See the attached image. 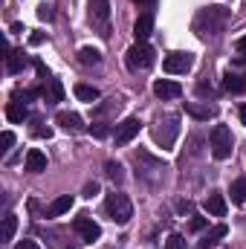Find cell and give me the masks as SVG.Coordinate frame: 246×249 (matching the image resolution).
Instances as JSON below:
<instances>
[{
	"label": "cell",
	"mask_w": 246,
	"mask_h": 249,
	"mask_svg": "<svg viewBox=\"0 0 246 249\" xmlns=\"http://www.w3.org/2000/svg\"><path fill=\"white\" fill-rule=\"evenodd\" d=\"M105 174H107V177H110L116 186H119V183L124 180V168L119 165V162H116V160H107V162H105Z\"/></svg>",
	"instance_id": "603a6c76"
},
{
	"label": "cell",
	"mask_w": 246,
	"mask_h": 249,
	"mask_svg": "<svg viewBox=\"0 0 246 249\" xmlns=\"http://www.w3.org/2000/svg\"><path fill=\"white\" fill-rule=\"evenodd\" d=\"M185 113L194 116V119H211L217 110L211 105H197V102H185Z\"/></svg>",
	"instance_id": "ac0fdd59"
},
{
	"label": "cell",
	"mask_w": 246,
	"mask_h": 249,
	"mask_svg": "<svg viewBox=\"0 0 246 249\" xmlns=\"http://www.w3.org/2000/svg\"><path fill=\"white\" fill-rule=\"evenodd\" d=\"M90 6V20L96 26H105L110 20V0H87Z\"/></svg>",
	"instance_id": "30bf717a"
},
{
	"label": "cell",
	"mask_w": 246,
	"mask_h": 249,
	"mask_svg": "<svg viewBox=\"0 0 246 249\" xmlns=\"http://www.w3.org/2000/svg\"><path fill=\"white\" fill-rule=\"evenodd\" d=\"M191 67H194V55H191V53H171V55H165V61H162V70L171 72V75L188 72Z\"/></svg>",
	"instance_id": "52a82bcc"
},
{
	"label": "cell",
	"mask_w": 246,
	"mask_h": 249,
	"mask_svg": "<svg viewBox=\"0 0 246 249\" xmlns=\"http://www.w3.org/2000/svg\"><path fill=\"white\" fill-rule=\"evenodd\" d=\"M119 107H122V102H110V105H96L93 116H105V113H110V110H119Z\"/></svg>",
	"instance_id": "4316f807"
},
{
	"label": "cell",
	"mask_w": 246,
	"mask_h": 249,
	"mask_svg": "<svg viewBox=\"0 0 246 249\" xmlns=\"http://www.w3.org/2000/svg\"><path fill=\"white\" fill-rule=\"evenodd\" d=\"M180 93H183V87H180L177 81H171V78H159V81H154V96L162 99V102L180 99Z\"/></svg>",
	"instance_id": "9c48e42d"
},
{
	"label": "cell",
	"mask_w": 246,
	"mask_h": 249,
	"mask_svg": "<svg viewBox=\"0 0 246 249\" xmlns=\"http://www.w3.org/2000/svg\"><path fill=\"white\" fill-rule=\"evenodd\" d=\"M206 212L211 214V217H226V212H229V206H226V197L220 194V191H211L209 197H206Z\"/></svg>",
	"instance_id": "7c38bea8"
},
{
	"label": "cell",
	"mask_w": 246,
	"mask_h": 249,
	"mask_svg": "<svg viewBox=\"0 0 246 249\" xmlns=\"http://www.w3.org/2000/svg\"><path fill=\"white\" fill-rule=\"evenodd\" d=\"M151 64H154V47L148 41H136L127 50V67L130 70H148Z\"/></svg>",
	"instance_id": "5b68a950"
},
{
	"label": "cell",
	"mask_w": 246,
	"mask_h": 249,
	"mask_svg": "<svg viewBox=\"0 0 246 249\" xmlns=\"http://www.w3.org/2000/svg\"><path fill=\"white\" fill-rule=\"evenodd\" d=\"M72 194H61V197H55L53 203H50V209H47V214L50 217H61V214H67L70 209H72Z\"/></svg>",
	"instance_id": "2e32d148"
},
{
	"label": "cell",
	"mask_w": 246,
	"mask_h": 249,
	"mask_svg": "<svg viewBox=\"0 0 246 249\" xmlns=\"http://www.w3.org/2000/svg\"><path fill=\"white\" fill-rule=\"evenodd\" d=\"M154 139H157V145H162V148H171L174 145V139H177V133H180V116H165V119H159V122L154 124Z\"/></svg>",
	"instance_id": "277c9868"
},
{
	"label": "cell",
	"mask_w": 246,
	"mask_h": 249,
	"mask_svg": "<svg viewBox=\"0 0 246 249\" xmlns=\"http://www.w3.org/2000/svg\"><path fill=\"white\" fill-rule=\"evenodd\" d=\"M75 96L81 99V102H99L102 99V93H99V87H93V84H75Z\"/></svg>",
	"instance_id": "ffe728a7"
},
{
	"label": "cell",
	"mask_w": 246,
	"mask_h": 249,
	"mask_svg": "<svg viewBox=\"0 0 246 249\" xmlns=\"http://www.w3.org/2000/svg\"><path fill=\"white\" fill-rule=\"evenodd\" d=\"M35 70H38V75H41V78H44V81H50V78H53V75H50V70H47V64L41 61V58H38V61H35Z\"/></svg>",
	"instance_id": "d6a6232c"
},
{
	"label": "cell",
	"mask_w": 246,
	"mask_h": 249,
	"mask_svg": "<svg viewBox=\"0 0 246 249\" xmlns=\"http://www.w3.org/2000/svg\"><path fill=\"white\" fill-rule=\"evenodd\" d=\"M229 194H232V203L235 206H244L246 203V177H238L232 183V188H229Z\"/></svg>",
	"instance_id": "7402d4cb"
},
{
	"label": "cell",
	"mask_w": 246,
	"mask_h": 249,
	"mask_svg": "<svg viewBox=\"0 0 246 249\" xmlns=\"http://www.w3.org/2000/svg\"><path fill=\"white\" fill-rule=\"evenodd\" d=\"M72 229L78 232V238H81L84 244H96V241L102 238V226H99L93 217H87V214L75 217V220H72Z\"/></svg>",
	"instance_id": "8992f818"
},
{
	"label": "cell",
	"mask_w": 246,
	"mask_h": 249,
	"mask_svg": "<svg viewBox=\"0 0 246 249\" xmlns=\"http://www.w3.org/2000/svg\"><path fill=\"white\" fill-rule=\"evenodd\" d=\"M241 122L246 124V105H244V107H241Z\"/></svg>",
	"instance_id": "ab89813d"
},
{
	"label": "cell",
	"mask_w": 246,
	"mask_h": 249,
	"mask_svg": "<svg viewBox=\"0 0 246 249\" xmlns=\"http://www.w3.org/2000/svg\"><path fill=\"white\" fill-rule=\"evenodd\" d=\"M139 130H142V122H139L136 116H127V119H124L122 124H116V133H113V142H116V145L122 148V145H127V142H130V139H133V136H136Z\"/></svg>",
	"instance_id": "ba28073f"
},
{
	"label": "cell",
	"mask_w": 246,
	"mask_h": 249,
	"mask_svg": "<svg viewBox=\"0 0 246 249\" xmlns=\"http://www.w3.org/2000/svg\"><path fill=\"white\" fill-rule=\"evenodd\" d=\"M235 50H238V61H241V64H246V35H244V38H238Z\"/></svg>",
	"instance_id": "f546056e"
},
{
	"label": "cell",
	"mask_w": 246,
	"mask_h": 249,
	"mask_svg": "<svg viewBox=\"0 0 246 249\" xmlns=\"http://www.w3.org/2000/svg\"><path fill=\"white\" fill-rule=\"evenodd\" d=\"M15 232H18V217L6 214L3 217V241H15Z\"/></svg>",
	"instance_id": "cb8c5ba5"
},
{
	"label": "cell",
	"mask_w": 246,
	"mask_h": 249,
	"mask_svg": "<svg viewBox=\"0 0 246 249\" xmlns=\"http://www.w3.org/2000/svg\"><path fill=\"white\" fill-rule=\"evenodd\" d=\"M133 3H145V0H133Z\"/></svg>",
	"instance_id": "60d3db41"
},
{
	"label": "cell",
	"mask_w": 246,
	"mask_h": 249,
	"mask_svg": "<svg viewBox=\"0 0 246 249\" xmlns=\"http://www.w3.org/2000/svg\"><path fill=\"white\" fill-rule=\"evenodd\" d=\"M226 235H229V226H226V223H217V226H211V229L203 235V241H200V249L217 247V241H220V238H226Z\"/></svg>",
	"instance_id": "9a60e30c"
},
{
	"label": "cell",
	"mask_w": 246,
	"mask_h": 249,
	"mask_svg": "<svg viewBox=\"0 0 246 249\" xmlns=\"http://www.w3.org/2000/svg\"><path fill=\"white\" fill-rule=\"evenodd\" d=\"M0 145H3V148H0V151H3V154H6V151H9V148H12V145H15V133H12V130H3V136H0Z\"/></svg>",
	"instance_id": "f1b7e54d"
},
{
	"label": "cell",
	"mask_w": 246,
	"mask_h": 249,
	"mask_svg": "<svg viewBox=\"0 0 246 249\" xmlns=\"http://www.w3.org/2000/svg\"><path fill=\"white\" fill-rule=\"evenodd\" d=\"M78 61L84 64V67H99V64H102V53H99V50H93V47H81Z\"/></svg>",
	"instance_id": "44dd1931"
},
{
	"label": "cell",
	"mask_w": 246,
	"mask_h": 249,
	"mask_svg": "<svg viewBox=\"0 0 246 249\" xmlns=\"http://www.w3.org/2000/svg\"><path fill=\"white\" fill-rule=\"evenodd\" d=\"M23 165H26V171H29V174H41V171H47V154H44V151H38V148H29V151H26Z\"/></svg>",
	"instance_id": "8fae6325"
},
{
	"label": "cell",
	"mask_w": 246,
	"mask_h": 249,
	"mask_svg": "<svg viewBox=\"0 0 246 249\" xmlns=\"http://www.w3.org/2000/svg\"><path fill=\"white\" fill-rule=\"evenodd\" d=\"M209 148H211V157L214 160H229L232 157V148H235V136L226 124H214L211 133H209Z\"/></svg>",
	"instance_id": "7a4b0ae2"
},
{
	"label": "cell",
	"mask_w": 246,
	"mask_h": 249,
	"mask_svg": "<svg viewBox=\"0 0 246 249\" xmlns=\"http://www.w3.org/2000/svg\"><path fill=\"white\" fill-rule=\"evenodd\" d=\"M105 212H107V217H110L113 223L127 226L130 217H133V203H130V197L122 194V191H110V194L105 197Z\"/></svg>",
	"instance_id": "6da1fadb"
},
{
	"label": "cell",
	"mask_w": 246,
	"mask_h": 249,
	"mask_svg": "<svg viewBox=\"0 0 246 249\" xmlns=\"http://www.w3.org/2000/svg\"><path fill=\"white\" fill-rule=\"evenodd\" d=\"M55 122L61 124L67 133H81V130H84V119H81L78 113H72V110H61V113L55 116Z\"/></svg>",
	"instance_id": "4fadbf2b"
},
{
	"label": "cell",
	"mask_w": 246,
	"mask_h": 249,
	"mask_svg": "<svg viewBox=\"0 0 246 249\" xmlns=\"http://www.w3.org/2000/svg\"><path fill=\"white\" fill-rule=\"evenodd\" d=\"M90 133H93L96 139H105V136H110V124H105V122H93V124H90Z\"/></svg>",
	"instance_id": "484cf974"
},
{
	"label": "cell",
	"mask_w": 246,
	"mask_h": 249,
	"mask_svg": "<svg viewBox=\"0 0 246 249\" xmlns=\"http://www.w3.org/2000/svg\"><path fill=\"white\" fill-rule=\"evenodd\" d=\"M15 249H41V247H38L35 241H18V244H15Z\"/></svg>",
	"instance_id": "e575fe53"
},
{
	"label": "cell",
	"mask_w": 246,
	"mask_h": 249,
	"mask_svg": "<svg viewBox=\"0 0 246 249\" xmlns=\"http://www.w3.org/2000/svg\"><path fill=\"white\" fill-rule=\"evenodd\" d=\"M223 20H226V12L220 9V6H209V9H203L200 15H197V20H194V29L200 32V35H214L220 26H223Z\"/></svg>",
	"instance_id": "3957f363"
},
{
	"label": "cell",
	"mask_w": 246,
	"mask_h": 249,
	"mask_svg": "<svg viewBox=\"0 0 246 249\" xmlns=\"http://www.w3.org/2000/svg\"><path fill=\"white\" fill-rule=\"evenodd\" d=\"M38 18H41V20H53V6H50V3H41V6H38Z\"/></svg>",
	"instance_id": "4dcf8cb0"
},
{
	"label": "cell",
	"mask_w": 246,
	"mask_h": 249,
	"mask_svg": "<svg viewBox=\"0 0 246 249\" xmlns=\"http://www.w3.org/2000/svg\"><path fill=\"white\" fill-rule=\"evenodd\" d=\"M44 96H47V102H64L61 78H50V81H47V87H44Z\"/></svg>",
	"instance_id": "d6986e66"
},
{
	"label": "cell",
	"mask_w": 246,
	"mask_h": 249,
	"mask_svg": "<svg viewBox=\"0 0 246 249\" xmlns=\"http://www.w3.org/2000/svg\"><path fill=\"white\" fill-rule=\"evenodd\" d=\"M35 136H47V139H50L53 130H50V127H35Z\"/></svg>",
	"instance_id": "74e56055"
},
{
	"label": "cell",
	"mask_w": 246,
	"mask_h": 249,
	"mask_svg": "<svg viewBox=\"0 0 246 249\" xmlns=\"http://www.w3.org/2000/svg\"><path fill=\"white\" fill-rule=\"evenodd\" d=\"M223 90H229V93H241V75L226 72V75H223Z\"/></svg>",
	"instance_id": "d4e9b609"
},
{
	"label": "cell",
	"mask_w": 246,
	"mask_h": 249,
	"mask_svg": "<svg viewBox=\"0 0 246 249\" xmlns=\"http://www.w3.org/2000/svg\"><path fill=\"white\" fill-rule=\"evenodd\" d=\"M241 93H246V72L241 75Z\"/></svg>",
	"instance_id": "f35d334b"
},
{
	"label": "cell",
	"mask_w": 246,
	"mask_h": 249,
	"mask_svg": "<svg viewBox=\"0 0 246 249\" xmlns=\"http://www.w3.org/2000/svg\"><path fill=\"white\" fill-rule=\"evenodd\" d=\"M29 64V58L23 55V50H12L9 55H6V70L12 72V75H18V72H23V67Z\"/></svg>",
	"instance_id": "e0dca14e"
},
{
	"label": "cell",
	"mask_w": 246,
	"mask_h": 249,
	"mask_svg": "<svg viewBox=\"0 0 246 249\" xmlns=\"http://www.w3.org/2000/svg\"><path fill=\"white\" fill-rule=\"evenodd\" d=\"M44 41H47V35H44V32H32V35H29V44H32V47H41Z\"/></svg>",
	"instance_id": "836d02e7"
},
{
	"label": "cell",
	"mask_w": 246,
	"mask_h": 249,
	"mask_svg": "<svg viewBox=\"0 0 246 249\" xmlns=\"http://www.w3.org/2000/svg\"><path fill=\"white\" fill-rule=\"evenodd\" d=\"M206 223H209L206 217H200V214H194V217H191V232H200V229H206Z\"/></svg>",
	"instance_id": "1f68e13d"
},
{
	"label": "cell",
	"mask_w": 246,
	"mask_h": 249,
	"mask_svg": "<svg viewBox=\"0 0 246 249\" xmlns=\"http://www.w3.org/2000/svg\"><path fill=\"white\" fill-rule=\"evenodd\" d=\"M197 93H200V96H206V93H209V96H211V87H209V84H206V81H200V84H197Z\"/></svg>",
	"instance_id": "8d00e7d4"
},
{
	"label": "cell",
	"mask_w": 246,
	"mask_h": 249,
	"mask_svg": "<svg viewBox=\"0 0 246 249\" xmlns=\"http://www.w3.org/2000/svg\"><path fill=\"white\" fill-rule=\"evenodd\" d=\"M93 194H99V183H87L84 186V197H93Z\"/></svg>",
	"instance_id": "d590c367"
},
{
	"label": "cell",
	"mask_w": 246,
	"mask_h": 249,
	"mask_svg": "<svg viewBox=\"0 0 246 249\" xmlns=\"http://www.w3.org/2000/svg\"><path fill=\"white\" fill-rule=\"evenodd\" d=\"M165 249H185V238H183V235H168Z\"/></svg>",
	"instance_id": "83f0119b"
},
{
	"label": "cell",
	"mask_w": 246,
	"mask_h": 249,
	"mask_svg": "<svg viewBox=\"0 0 246 249\" xmlns=\"http://www.w3.org/2000/svg\"><path fill=\"white\" fill-rule=\"evenodd\" d=\"M151 32H154V15L145 12V15H139L136 23H133V38H136V41H148Z\"/></svg>",
	"instance_id": "5bb4252c"
}]
</instances>
